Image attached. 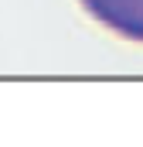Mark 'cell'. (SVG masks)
<instances>
[{"label": "cell", "instance_id": "obj_1", "mask_svg": "<svg viewBox=\"0 0 143 147\" xmlns=\"http://www.w3.org/2000/svg\"><path fill=\"white\" fill-rule=\"evenodd\" d=\"M82 10L123 41L143 45V0H78Z\"/></svg>", "mask_w": 143, "mask_h": 147}]
</instances>
